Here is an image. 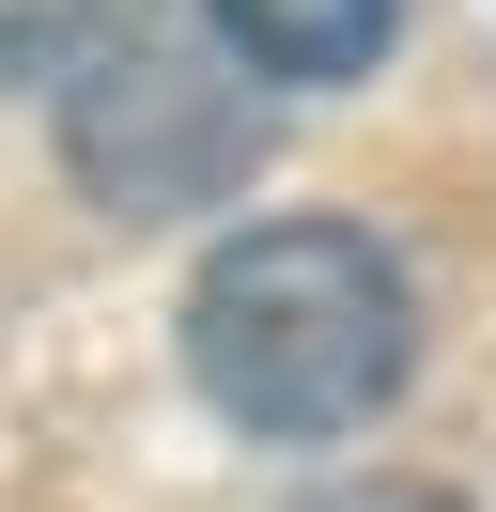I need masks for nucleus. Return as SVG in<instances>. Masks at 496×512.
Masks as SVG:
<instances>
[{
    "label": "nucleus",
    "instance_id": "nucleus-1",
    "mask_svg": "<svg viewBox=\"0 0 496 512\" xmlns=\"http://www.w3.org/2000/svg\"><path fill=\"white\" fill-rule=\"evenodd\" d=\"M403 357H419V295H403V249L357 218H248L186 280V373L233 435H357L403 388Z\"/></svg>",
    "mask_w": 496,
    "mask_h": 512
},
{
    "label": "nucleus",
    "instance_id": "nucleus-4",
    "mask_svg": "<svg viewBox=\"0 0 496 512\" xmlns=\"http://www.w3.org/2000/svg\"><path fill=\"white\" fill-rule=\"evenodd\" d=\"M109 32H124V0H0V94H62Z\"/></svg>",
    "mask_w": 496,
    "mask_h": 512
},
{
    "label": "nucleus",
    "instance_id": "nucleus-2",
    "mask_svg": "<svg viewBox=\"0 0 496 512\" xmlns=\"http://www.w3.org/2000/svg\"><path fill=\"white\" fill-rule=\"evenodd\" d=\"M62 171H78L93 218L155 233L202 218V202H248L264 171V94H248L233 47H171V32H109L78 78H62Z\"/></svg>",
    "mask_w": 496,
    "mask_h": 512
},
{
    "label": "nucleus",
    "instance_id": "nucleus-5",
    "mask_svg": "<svg viewBox=\"0 0 496 512\" xmlns=\"http://www.w3.org/2000/svg\"><path fill=\"white\" fill-rule=\"evenodd\" d=\"M326 512H465V497H434V481H357V497H326Z\"/></svg>",
    "mask_w": 496,
    "mask_h": 512
},
{
    "label": "nucleus",
    "instance_id": "nucleus-3",
    "mask_svg": "<svg viewBox=\"0 0 496 512\" xmlns=\"http://www.w3.org/2000/svg\"><path fill=\"white\" fill-rule=\"evenodd\" d=\"M202 32L233 47L248 78H279V94H357V78L388 63L403 0H202Z\"/></svg>",
    "mask_w": 496,
    "mask_h": 512
}]
</instances>
